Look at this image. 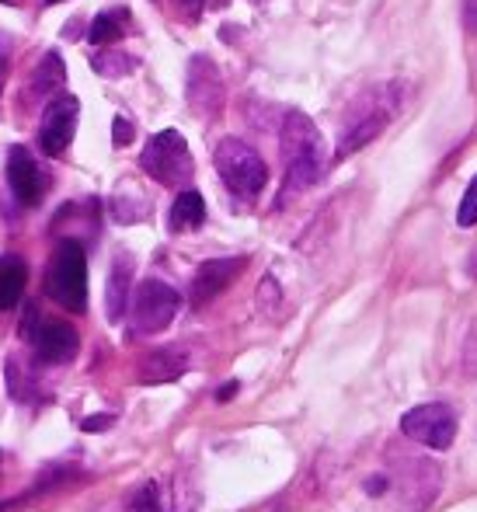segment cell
Returning a JSON list of instances; mask_svg holds the SVG:
<instances>
[{"label": "cell", "instance_id": "6da1fadb", "mask_svg": "<svg viewBox=\"0 0 477 512\" xmlns=\"http://www.w3.org/2000/svg\"><path fill=\"white\" fill-rule=\"evenodd\" d=\"M404 105V84L390 81V84H373L363 95L352 98V105L342 115V129H338V147H335V161H345L356 150L370 147L373 140L397 119Z\"/></svg>", "mask_w": 477, "mask_h": 512}, {"label": "cell", "instance_id": "7a4b0ae2", "mask_svg": "<svg viewBox=\"0 0 477 512\" xmlns=\"http://www.w3.org/2000/svg\"><path fill=\"white\" fill-rule=\"evenodd\" d=\"M279 140H283V164H286L283 199L314 189L324 178V171H328V147H324V136L314 126V119L303 112H286Z\"/></svg>", "mask_w": 477, "mask_h": 512}, {"label": "cell", "instance_id": "3957f363", "mask_svg": "<svg viewBox=\"0 0 477 512\" xmlns=\"http://www.w3.org/2000/svg\"><path fill=\"white\" fill-rule=\"evenodd\" d=\"M213 164L220 182L234 192L237 199H255L269 182V168H265L262 154L251 143L237 140V136H223L213 147Z\"/></svg>", "mask_w": 477, "mask_h": 512}, {"label": "cell", "instance_id": "277c9868", "mask_svg": "<svg viewBox=\"0 0 477 512\" xmlns=\"http://www.w3.org/2000/svg\"><path fill=\"white\" fill-rule=\"evenodd\" d=\"M46 293L74 314L88 307V255H84L81 241L67 237V241L56 244L46 269Z\"/></svg>", "mask_w": 477, "mask_h": 512}, {"label": "cell", "instance_id": "5b68a950", "mask_svg": "<svg viewBox=\"0 0 477 512\" xmlns=\"http://www.w3.org/2000/svg\"><path fill=\"white\" fill-rule=\"evenodd\" d=\"M140 168L147 171L154 182L168 185V189L189 185L195 164H192L185 136L178 133V129H161V133H154L140 154Z\"/></svg>", "mask_w": 477, "mask_h": 512}, {"label": "cell", "instance_id": "8992f818", "mask_svg": "<svg viewBox=\"0 0 477 512\" xmlns=\"http://www.w3.org/2000/svg\"><path fill=\"white\" fill-rule=\"evenodd\" d=\"M182 297L175 286L161 283V279H143L133 293V307H129V321H133V335H157L175 321Z\"/></svg>", "mask_w": 477, "mask_h": 512}, {"label": "cell", "instance_id": "52a82bcc", "mask_svg": "<svg viewBox=\"0 0 477 512\" xmlns=\"http://www.w3.org/2000/svg\"><path fill=\"white\" fill-rule=\"evenodd\" d=\"M401 432L415 443L429 446V450H446L453 446V436H457V415H453L450 405H418L401 415Z\"/></svg>", "mask_w": 477, "mask_h": 512}, {"label": "cell", "instance_id": "ba28073f", "mask_svg": "<svg viewBox=\"0 0 477 512\" xmlns=\"http://www.w3.org/2000/svg\"><path fill=\"white\" fill-rule=\"evenodd\" d=\"M77 119H81V102L74 95H56L46 105L39 122V150L46 157H60L70 150L77 136Z\"/></svg>", "mask_w": 477, "mask_h": 512}, {"label": "cell", "instance_id": "9c48e42d", "mask_svg": "<svg viewBox=\"0 0 477 512\" xmlns=\"http://www.w3.org/2000/svg\"><path fill=\"white\" fill-rule=\"evenodd\" d=\"M7 185H11L14 199L21 206H39L46 199L49 175L25 147H11V154H7Z\"/></svg>", "mask_w": 477, "mask_h": 512}, {"label": "cell", "instance_id": "30bf717a", "mask_svg": "<svg viewBox=\"0 0 477 512\" xmlns=\"http://www.w3.org/2000/svg\"><path fill=\"white\" fill-rule=\"evenodd\" d=\"M189 105L206 119L223 105V77L209 56H192L189 63Z\"/></svg>", "mask_w": 477, "mask_h": 512}, {"label": "cell", "instance_id": "8fae6325", "mask_svg": "<svg viewBox=\"0 0 477 512\" xmlns=\"http://www.w3.org/2000/svg\"><path fill=\"white\" fill-rule=\"evenodd\" d=\"M32 349H35V356H39L42 363H53V366L56 363H70V359L77 356V349H81V335L74 331V324L49 317V321H42L39 328H35Z\"/></svg>", "mask_w": 477, "mask_h": 512}, {"label": "cell", "instance_id": "7c38bea8", "mask_svg": "<svg viewBox=\"0 0 477 512\" xmlns=\"http://www.w3.org/2000/svg\"><path fill=\"white\" fill-rule=\"evenodd\" d=\"M241 269H244V258H213V262H202L192 279V307H202L213 297H220L241 276Z\"/></svg>", "mask_w": 477, "mask_h": 512}, {"label": "cell", "instance_id": "4fadbf2b", "mask_svg": "<svg viewBox=\"0 0 477 512\" xmlns=\"http://www.w3.org/2000/svg\"><path fill=\"white\" fill-rule=\"evenodd\" d=\"M129 283H133V258L129 255H119L112 262V272H108V286H105V314L108 321H119L126 314V304H129Z\"/></svg>", "mask_w": 477, "mask_h": 512}, {"label": "cell", "instance_id": "5bb4252c", "mask_svg": "<svg viewBox=\"0 0 477 512\" xmlns=\"http://www.w3.org/2000/svg\"><path fill=\"white\" fill-rule=\"evenodd\" d=\"M189 370V359L178 349H154L140 366V384H171Z\"/></svg>", "mask_w": 477, "mask_h": 512}, {"label": "cell", "instance_id": "9a60e30c", "mask_svg": "<svg viewBox=\"0 0 477 512\" xmlns=\"http://www.w3.org/2000/svg\"><path fill=\"white\" fill-rule=\"evenodd\" d=\"M67 84V67H63L60 53H46L39 60V67H35L32 81H28V95L39 102V98H49L56 95V91Z\"/></svg>", "mask_w": 477, "mask_h": 512}, {"label": "cell", "instance_id": "2e32d148", "mask_svg": "<svg viewBox=\"0 0 477 512\" xmlns=\"http://www.w3.org/2000/svg\"><path fill=\"white\" fill-rule=\"evenodd\" d=\"M202 220H206V199L195 189L178 192V199L171 203V213H168V227L175 230V234H185V230L202 227Z\"/></svg>", "mask_w": 477, "mask_h": 512}, {"label": "cell", "instance_id": "e0dca14e", "mask_svg": "<svg viewBox=\"0 0 477 512\" xmlns=\"http://www.w3.org/2000/svg\"><path fill=\"white\" fill-rule=\"evenodd\" d=\"M28 265L18 255H0V310L14 307L25 293Z\"/></svg>", "mask_w": 477, "mask_h": 512}, {"label": "cell", "instance_id": "ac0fdd59", "mask_svg": "<svg viewBox=\"0 0 477 512\" xmlns=\"http://www.w3.org/2000/svg\"><path fill=\"white\" fill-rule=\"evenodd\" d=\"M129 32V11L126 7H112V11H101L88 28L91 46H105V42H119Z\"/></svg>", "mask_w": 477, "mask_h": 512}, {"label": "cell", "instance_id": "d6986e66", "mask_svg": "<svg viewBox=\"0 0 477 512\" xmlns=\"http://www.w3.org/2000/svg\"><path fill=\"white\" fill-rule=\"evenodd\" d=\"M91 67L98 70L101 77H126V74H133L136 70V56H126V53H98V56H91Z\"/></svg>", "mask_w": 477, "mask_h": 512}, {"label": "cell", "instance_id": "ffe728a7", "mask_svg": "<svg viewBox=\"0 0 477 512\" xmlns=\"http://www.w3.org/2000/svg\"><path fill=\"white\" fill-rule=\"evenodd\" d=\"M126 512H161V488H157L154 481L140 485L133 495H129Z\"/></svg>", "mask_w": 477, "mask_h": 512}, {"label": "cell", "instance_id": "44dd1931", "mask_svg": "<svg viewBox=\"0 0 477 512\" xmlns=\"http://www.w3.org/2000/svg\"><path fill=\"white\" fill-rule=\"evenodd\" d=\"M457 223H460V227H474V223H477V175L471 178V185H467L464 199H460Z\"/></svg>", "mask_w": 477, "mask_h": 512}, {"label": "cell", "instance_id": "7402d4cb", "mask_svg": "<svg viewBox=\"0 0 477 512\" xmlns=\"http://www.w3.org/2000/svg\"><path fill=\"white\" fill-rule=\"evenodd\" d=\"M464 373L477 380V321L471 324V331H467V342H464Z\"/></svg>", "mask_w": 477, "mask_h": 512}, {"label": "cell", "instance_id": "603a6c76", "mask_svg": "<svg viewBox=\"0 0 477 512\" xmlns=\"http://www.w3.org/2000/svg\"><path fill=\"white\" fill-rule=\"evenodd\" d=\"M112 140H115V147H126V143H133V122H129L126 115H115Z\"/></svg>", "mask_w": 477, "mask_h": 512}, {"label": "cell", "instance_id": "cb8c5ba5", "mask_svg": "<svg viewBox=\"0 0 477 512\" xmlns=\"http://www.w3.org/2000/svg\"><path fill=\"white\" fill-rule=\"evenodd\" d=\"M7 74H11V39L0 32V91L7 84Z\"/></svg>", "mask_w": 477, "mask_h": 512}, {"label": "cell", "instance_id": "d4e9b609", "mask_svg": "<svg viewBox=\"0 0 477 512\" xmlns=\"http://www.w3.org/2000/svg\"><path fill=\"white\" fill-rule=\"evenodd\" d=\"M464 21H467V28H471V32H477V0H467Z\"/></svg>", "mask_w": 477, "mask_h": 512}, {"label": "cell", "instance_id": "484cf974", "mask_svg": "<svg viewBox=\"0 0 477 512\" xmlns=\"http://www.w3.org/2000/svg\"><path fill=\"white\" fill-rule=\"evenodd\" d=\"M105 425H112V418H108V415H101V418H88V422H84V429H88V432H95V429H105Z\"/></svg>", "mask_w": 477, "mask_h": 512}, {"label": "cell", "instance_id": "4316f807", "mask_svg": "<svg viewBox=\"0 0 477 512\" xmlns=\"http://www.w3.org/2000/svg\"><path fill=\"white\" fill-rule=\"evenodd\" d=\"M178 4H182L185 7V11H202V4H206V0H178Z\"/></svg>", "mask_w": 477, "mask_h": 512}, {"label": "cell", "instance_id": "83f0119b", "mask_svg": "<svg viewBox=\"0 0 477 512\" xmlns=\"http://www.w3.org/2000/svg\"><path fill=\"white\" fill-rule=\"evenodd\" d=\"M234 391H237V384H230V387H223V391L216 394V398H220V401H227V398H234Z\"/></svg>", "mask_w": 477, "mask_h": 512}, {"label": "cell", "instance_id": "f1b7e54d", "mask_svg": "<svg viewBox=\"0 0 477 512\" xmlns=\"http://www.w3.org/2000/svg\"><path fill=\"white\" fill-rule=\"evenodd\" d=\"M0 4H11V7H25L28 0H0Z\"/></svg>", "mask_w": 477, "mask_h": 512}, {"label": "cell", "instance_id": "f546056e", "mask_svg": "<svg viewBox=\"0 0 477 512\" xmlns=\"http://www.w3.org/2000/svg\"><path fill=\"white\" fill-rule=\"evenodd\" d=\"M53 4H63V0H46V7H53Z\"/></svg>", "mask_w": 477, "mask_h": 512}, {"label": "cell", "instance_id": "4dcf8cb0", "mask_svg": "<svg viewBox=\"0 0 477 512\" xmlns=\"http://www.w3.org/2000/svg\"><path fill=\"white\" fill-rule=\"evenodd\" d=\"M0 512H7V502H0Z\"/></svg>", "mask_w": 477, "mask_h": 512}]
</instances>
